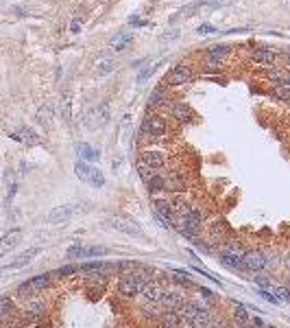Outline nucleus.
<instances>
[{
	"label": "nucleus",
	"instance_id": "nucleus-33",
	"mask_svg": "<svg viewBox=\"0 0 290 328\" xmlns=\"http://www.w3.org/2000/svg\"><path fill=\"white\" fill-rule=\"evenodd\" d=\"M134 42V33H129V31H124V33H116L112 38V42H110V49H114V51H126V46Z\"/></svg>",
	"mask_w": 290,
	"mask_h": 328
},
{
	"label": "nucleus",
	"instance_id": "nucleus-10",
	"mask_svg": "<svg viewBox=\"0 0 290 328\" xmlns=\"http://www.w3.org/2000/svg\"><path fill=\"white\" fill-rule=\"evenodd\" d=\"M166 112H168V116L179 125H190L196 121L194 110H192L186 101H179V99H170V103L166 105Z\"/></svg>",
	"mask_w": 290,
	"mask_h": 328
},
{
	"label": "nucleus",
	"instance_id": "nucleus-40",
	"mask_svg": "<svg viewBox=\"0 0 290 328\" xmlns=\"http://www.w3.org/2000/svg\"><path fill=\"white\" fill-rule=\"evenodd\" d=\"M203 64L208 66L210 70H220V68H222V62H218V59H212V57H208V55H205Z\"/></svg>",
	"mask_w": 290,
	"mask_h": 328
},
{
	"label": "nucleus",
	"instance_id": "nucleus-42",
	"mask_svg": "<svg viewBox=\"0 0 290 328\" xmlns=\"http://www.w3.org/2000/svg\"><path fill=\"white\" fill-rule=\"evenodd\" d=\"M212 33H218V29L214 25H210V22H205V25L198 27V35H212Z\"/></svg>",
	"mask_w": 290,
	"mask_h": 328
},
{
	"label": "nucleus",
	"instance_id": "nucleus-49",
	"mask_svg": "<svg viewBox=\"0 0 290 328\" xmlns=\"http://www.w3.org/2000/svg\"><path fill=\"white\" fill-rule=\"evenodd\" d=\"M232 328H256V326L251 321H246V324H232Z\"/></svg>",
	"mask_w": 290,
	"mask_h": 328
},
{
	"label": "nucleus",
	"instance_id": "nucleus-13",
	"mask_svg": "<svg viewBox=\"0 0 290 328\" xmlns=\"http://www.w3.org/2000/svg\"><path fill=\"white\" fill-rule=\"evenodd\" d=\"M214 258H216V262H218L222 269L236 273V276L242 278V280H251V276L246 273L244 265H242V258H236V256H232V254H225L222 249H218V252H216Z\"/></svg>",
	"mask_w": 290,
	"mask_h": 328
},
{
	"label": "nucleus",
	"instance_id": "nucleus-20",
	"mask_svg": "<svg viewBox=\"0 0 290 328\" xmlns=\"http://www.w3.org/2000/svg\"><path fill=\"white\" fill-rule=\"evenodd\" d=\"M186 300V293L184 291H179V289H166L164 291V295H162V302H160V306L162 308H166V311H179V306L184 304Z\"/></svg>",
	"mask_w": 290,
	"mask_h": 328
},
{
	"label": "nucleus",
	"instance_id": "nucleus-32",
	"mask_svg": "<svg viewBox=\"0 0 290 328\" xmlns=\"http://www.w3.org/2000/svg\"><path fill=\"white\" fill-rule=\"evenodd\" d=\"M205 55L212 57V59H218V62H225V59L232 55V46L229 44H212V46H208Z\"/></svg>",
	"mask_w": 290,
	"mask_h": 328
},
{
	"label": "nucleus",
	"instance_id": "nucleus-31",
	"mask_svg": "<svg viewBox=\"0 0 290 328\" xmlns=\"http://www.w3.org/2000/svg\"><path fill=\"white\" fill-rule=\"evenodd\" d=\"M170 204H172V210H174V214H186L190 210L192 206H194V201L190 199L186 193H174V195H170Z\"/></svg>",
	"mask_w": 290,
	"mask_h": 328
},
{
	"label": "nucleus",
	"instance_id": "nucleus-6",
	"mask_svg": "<svg viewBox=\"0 0 290 328\" xmlns=\"http://www.w3.org/2000/svg\"><path fill=\"white\" fill-rule=\"evenodd\" d=\"M110 254V249L105 245H72L66 249V258L70 262L76 260H94V258H102V256Z\"/></svg>",
	"mask_w": 290,
	"mask_h": 328
},
{
	"label": "nucleus",
	"instance_id": "nucleus-11",
	"mask_svg": "<svg viewBox=\"0 0 290 328\" xmlns=\"http://www.w3.org/2000/svg\"><path fill=\"white\" fill-rule=\"evenodd\" d=\"M242 265L249 276L260 271H266V256H264V247H246L242 256Z\"/></svg>",
	"mask_w": 290,
	"mask_h": 328
},
{
	"label": "nucleus",
	"instance_id": "nucleus-41",
	"mask_svg": "<svg viewBox=\"0 0 290 328\" xmlns=\"http://www.w3.org/2000/svg\"><path fill=\"white\" fill-rule=\"evenodd\" d=\"M155 68H157V66H153V64H150V66H146V68H144V70H142V73H140V75H138V81H140V83H144V81H146V79H148V77H150V75H153V73H155Z\"/></svg>",
	"mask_w": 290,
	"mask_h": 328
},
{
	"label": "nucleus",
	"instance_id": "nucleus-4",
	"mask_svg": "<svg viewBox=\"0 0 290 328\" xmlns=\"http://www.w3.org/2000/svg\"><path fill=\"white\" fill-rule=\"evenodd\" d=\"M168 131V121L162 112H146V116L142 118L140 129H138V138L140 140H157L164 138Z\"/></svg>",
	"mask_w": 290,
	"mask_h": 328
},
{
	"label": "nucleus",
	"instance_id": "nucleus-38",
	"mask_svg": "<svg viewBox=\"0 0 290 328\" xmlns=\"http://www.w3.org/2000/svg\"><path fill=\"white\" fill-rule=\"evenodd\" d=\"M256 293L260 295V297H262V300H266L268 304H273V306H280V300H277V295L273 293V291H268V289H258L256 287Z\"/></svg>",
	"mask_w": 290,
	"mask_h": 328
},
{
	"label": "nucleus",
	"instance_id": "nucleus-3",
	"mask_svg": "<svg viewBox=\"0 0 290 328\" xmlns=\"http://www.w3.org/2000/svg\"><path fill=\"white\" fill-rule=\"evenodd\" d=\"M52 282H55L52 271H44V273H38V276H31L28 280L20 282L14 293L18 300H33V297H40L42 293H46V291L52 287Z\"/></svg>",
	"mask_w": 290,
	"mask_h": 328
},
{
	"label": "nucleus",
	"instance_id": "nucleus-45",
	"mask_svg": "<svg viewBox=\"0 0 290 328\" xmlns=\"http://www.w3.org/2000/svg\"><path fill=\"white\" fill-rule=\"evenodd\" d=\"M277 62H282L280 66H284V68H290V53H280Z\"/></svg>",
	"mask_w": 290,
	"mask_h": 328
},
{
	"label": "nucleus",
	"instance_id": "nucleus-34",
	"mask_svg": "<svg viewBox=\"0 0 290 328\" xmlns=\"http://www.w3.org/2000/svg\"><path fill=\"white\" fill-rule=\"evenodd\" d=\"M55 278H72V276H78V262H68V265H62L59 269L52 271Z\"/></svg>",
	"mask_w": 290,
	"mask_h": 328
},
{
	"label": "nucleus",
	"instance_id": "nucleus-25",
	"mask_svg": "<svg viewBox=\"0 0 290 328\" xmlns=\"http://www.w3.org/2000/svg\"><path fill=\"white\" fill-rule=\"evenodd\" d=\"M146 186V193L148 197H157V195H166L168 193V186H166V175L162 171H157L150 180L144 184Z\"/></svg>",
	"mask_w": 290,
	"mask_h": 328
},
{
	"label": "nucleus",
	"instance_id": "nucleus-27",
	"mask_svg": "<svg viewBox=\"0 0 290 328\" xmlns=\"http://www.w3.org/2000/svg\"><path fill=\"white\" fill-rule=\"evenodd\" d=\"M20 241H22V230L20 228H14V230H9L7 234L0 236V258H2L7 252H11Z\"/></svg>",
	"mask_w": 290,
	"mask_h": 328
},
{
	"label": "nucleus",
	"instance_id": "nucleus-21",
	"mask_svg": "<svg viewBox=\"0 0 290 328\" xmlns=\"http://www.w3.org/2000/svg\"><path fill=\"white\" fill-rule=\"evenodd\" d=\"M166 287L164 284H160L157 280L153 278L150 282H146V287L142 289L140 293V302H148V304H160L162 302V295H164Z\"/></svg>",
	"mask_w": 290,
	"mask_h": 328
},
{
	"label": "nucleus",
	"instance_id": "nucleus-47",
	"mask_svg": "<svg viewBox=\"0 0 290 328\" xmlns=\"http://www.w3.org/2000/svg\"><path fill=\"white\" fill-rule=\"evenodd\" d=\"M249 321H251V324L256 326V328H266V324H264V319L260 317V315H251V319H249Z\"/></svg>",
	"mask_w": 290,
	"mask_h": 328
},
{
	"label": "nucleus",
	"instance_id": "nucleus-17",
	"mask_svg": "<svg viewBox=\"0 0 290 328\" xmlns=\"http://www.w3.org/2000/svg\"><path fill=\"white\" fill-rule=\"evenodd\" d=\"M170 103V94H168V88L162 83V86H157L150 90L148 99H146V110L148 112H157L160 107H166Z\"/></svg>",
	"mask_w": 290,
	"mask_h": 328
},
{
	"label": "nucleus",
	"instance_id": "nucleus-29",
	"mask_svg": "<svg viewBox=\"0 0 290 328\" xmlns=\"http://www.w3.org/2000/svg\"><path fill=\"white\" fill-rule=\"evenodd\" d=\"M14 315H16V300L11 295H2L0 297V326L9 324Z\"/></svg>",
	"mask_w": 290,
	"mask_h": 328
},
{
	"label": "nucleus",
	"instance_id": "nucleus-36",
	"mask_svg": "<svg viewBox=\"0 0 290 328\" xmlns=\"http://www.w3.org/2000/svg\"><path fill=\"white\" fill-rule=\"evenodd\" d=\"M136 169H138V175H140V180H142V184H146L150 177L155 175V169H150V166H146V164H142L140 160H138V164H136Z\"/></svg>",
	"mask_w": 290,
	"mask_h": 328
},
{
	"label": "nucleus",
	"instance_id": "nucleus-16",
	"mask_svg": "<svg viewBox=\"0 0 290 328\" xmlns=\"http://www.w3.org/2000/svg\"><path fill=\"white\" fill-rule=\"evenodd\" d=\"M42 254V247L40 245H35V247H28V249H24L22 254H18L14 260L7 262V265L2 267V271H16V269H22V267H26V265H31L35 256H40Z\"/></svg>",
	"mask_w": 290,
	"mask_h": 328
},
{
	"label": "nucleus",
	"instance_id": "nucleus-2",
	"mask_svg": "<svg viewBox=\"0 0 290 328\" xmlns=\"http://www.w3.org/2000/svg\"><path fill=\"white\" fill-rule=\"evenodd\" d=\"M208 223V210L203 206L194 204L186 214H179L172 223V230L179 236H184L186 241H196L198 236H203V228Z\"/></svg>",
	"mask_w": 290,
	"mask_h": 328
},
{
	"label": "nucleus",
	"instance_id": "nucleus-1",
	"mask_svg": "<svg viewBox=\"0 0 290 328\" xmlns=\"http://www.w3.org/2000/svg\"><path fill=\"white\" fill-rule=\"evenodd\" d=\"M153 276H155V269L148 265H144V262L138 267V269L122 271L116 278V295L120 300H126V302L140 300L142 289L146 287V282L153 280Z\"/></svg>",
	"mask_w": 290,
	"mask_h": 328
},
{
	"label": "nucleus",
	"instance_id": "nucleus-23",
	"mask_svg": "<svg viewBox=\"0 0 290 328\" xmlns=\"http://www.w3.org/2000/svg\"><path fill=\"white\" fill-rule=\"evenodd\" d=\"M74 212H76L74 206H57V208H52V210L46 214V223H50V225L66 223V221H70V217Z\"/></svg>",
	"mask_w": 290,
	"mask_h": 328
},
{
	"label": "nucleus",
	"instance_id": "nucleus-26",
	"mask_svg": "<svg viewBox=\"0 0 290 328\" xmlns=\"http://www.w3.org/2000/svg\"><path fill=\"white\" fill-rule=\"evenodd\" d=\"M229 302H232V311H229L232 324H246L251 319V311L246 308V304L238 300H229Z\"/></svg>",
	"mask_w": 290,
	"mask_h": 328
},
{
	"label": "nucleus",
	"instance_id": "nucleus-7",
	"mask_svg": "<svg viewBox=\"0 0 290 328\" xmlns=\"http://www.w3.org/2000/svg\"><path fill=\"white\" fill-rule=\"evenodd\" d=\"M192 79H194V70H192L190 64H177L172 66L170 70H168V75L164 77V86L166 88H181V86H188V83H192Z\"/></svg>",
	"mask_w": 290,
	"mask_h": 328
},
{
	"label": "nucleus",
	"instance_id": "nucleus-50",
	"mask_svg": "<svg viewBox=\"0 0 290 328\" xmlns=\"http://www.w3.org/2000/svg\"><path fill=\"white\" fill-rule=\"evenodd\" d=\"M40 328H52L50 321H40Z\"/></svg>",
	"mask_w": 290,
	"mask_h": 328
},
{
	"label": "nucleus",
	"instance_id": "nucleus-24",
	"mask_svg": "<svg viewBox=\"0 0 290 328\" xmlns=\"http://www.w3.org/2000/svg\"><path fill=\"white\" fill-rule=\"evenodd\" d=\"M153 324H155V328H184L186 326L177 311H166V308L162 311V315L153 321Z\"/></svg>",
	"mask_w": 290,
	"mask_h": 328
},
{
	"label": "nucleus",
	"instance_id": "nucleus-8",
	"mask_svg": "<svg viewBox=\"0 0 290 328\" xmlns=\"http://www.w3.org/2000/svg\"><path fill=\"white\" fill-rule=\"evenodd\" d=\"M150 212H153L155 219H162V221L166 223V228H172L174 219H177V214L172 210V204H170V197H166V195L150 197Z\"/></svg>",
	"mask_w": 290,
	"mask_h": 328
},
{
	"label": "nucleus",
	"instance_id": "nucleus-44",
	"mask_svg": "<svg viewBox=\"0 0 290 328\" xmlns=\"http://www.w3.org/2000/svg\"><path fill=\"white\" fill-rule=\"evenodd\" d=\"M210 328H232V319H229V317H216L214 324Z\"/></svg>",
	"mask_w": 290,
	"mask_h": 328
},
{
	"label": "nucleus",
	"instance_id": "nucleus-5",
	"mask_svg": "<svg viewBox=\"0 0 290 328\" xmlns=\"http://www.w3.org/2000/svg\"><path fill=\"white\" fill-rule=\"evenodd\" d=\"M203 238L210 243V245H214L216 249H218L222 243L227 241V238H232L234 236V228L227 223V219L225 217H214L212 221H208L205 223V228H203Z\"/></svg>",
	"mask_w": 290,
	"mask_h": 328
},
{
	"label": "nucleus",
	"instance_id": "nucleus-30",
	"mask_svg": "<svg viewBox=\"0 0 290 328\" xmlns=\"http://www.w3.org/2000/svg\"><path fill=\"white\" fill-rule=\"evenodd\" d=\"M76 153H78V160H83V162H88V164L100 160V151L90 145V142H76Z\"/></svg>",
	"mask_w": 290,
	"mask_h": 328
},
{
	"label": "nucleus",
	"instance_id": "nucleus-14",
	"mask_svg": "<svg viewBox=\"0 0 290 328\" xmlns=\"http://www.w3.org/2000/svg\"><path fill=\"white\" fill-rule=\"evenodd\" d=\"M138 160H140L142 164L150 166V169H155V171H162V169H166L168 166V153L162 151V149H150V147L142 149Z\"/></svg>",
	"mask_w": 290,
	"mask_h": 328
},
{
	"label": "nucleus",
	"instance_id": "nucleus-18",
	"mask_svg": "<svg viewBox=\"0 0 290 328\" xmlns=\"http://www.w3.org/2000/svg\"><path fill=\"white\" fill-rule=\"evenodd\" d=\"M166 175V186H168V193H186L188 190V180H186V173H181L177 169H170L164 173Z\"/></svg>",
	"mask_w": 290,
	"mask_h": 328
},
{
	"label": "nucleus",
	"instance_id": "nucleus-43",
	"mask_svg": "<svg viewBox=\"0 0 290 328\" xmlns=\"http://www.w3.org/2000/svg\"><path fill=\"white\" fill-rule=\"evenodd\" d=\"M282 271L284 273H290V247L282 254Z\"/></svg>",
	"mask_w": 290,
	"mask_h": 328
},
{
	"label": "nucleus",
	"instance_id": "nucleus-48",
	"mask_svg": "<svg viewBox=\"0 0 290 328\" xmlns=\"http://www.w3.org/2000/svg\"><path fill=\"white\" fill-rule=\"evenodd\" d=\"M78 29H81V22H78V20H72L70 31H72V33H78Z\"/></svg>",
	"mask_w": 290,
	"mask_h": 328
},
{
	"label": "nucleus",
	"instance_id": "nucleus-19",
	"mask_svg": "<svg viewBox=\"0 0 290 328\" xmlns=\"http://www.w3.org/2000/svg\"><path fill=\"white\" fill-rule=\"evenodd\" d=\"M46 311H48V304L42 300V297H33V300H26L22 315H24L26 319L35 321V319H42V317H44Z\"/></svg>",
	"mask_w": 290,
	"mask_h": 328
},
{
	"label": "nucleus",
	"instance_id": "nucleus-46",
	"mask_svg": "<svg viewBox=\"0 0 290 328\" xmlns=\"http://www.w3.org/2000/svg\"><path fill=\"white\" fill-rule=\"evenodd\" d=\"M129 25H131V27H146L148 22H146V20H140L138 16H131V18H129Z\"/></svg>",
	"mask_w": 290,
	"mask_h": 328
},
{
	"label": "nucleus",
	"instance_id": "nucleus-12",
	"mask_svg": "<svg viewBox=\"0 0 290 328\" xmlns=\"http://www.w3.org/2000/svg\"><path fill=\"white\" fill-rule=\"evenodd\" d=\"M110 228L114 230H118V232H122V234L126 236H142L144 232L142 228L138 225L131 217H122V214H112V217H107V221H105Z\"/></svg>",
	"mask_w": 290,
	"mask_h": 328
},
{
	"label": "nucleus",
	"instance_id": "nucleus-35",
	"mask_svg": "<svg viewBox=\"0 0 290 328\" xmlns=\"http://www.w3.org/2000/svg\"><path fill=\"white\" fill-rule=\"evenodd\" d=\"M38 123L44 125V127H50V125H52V105L50 103L42 105L38 110Z\"/></svg>",
	"mask_w": 290,
	"mask_h": 328
},
{
	"label": "nucleus",
	"instance_id": "nucleus-37",
	"mask_svg": "<svg viewBox=\"0 0 290 328\" xmlns=\"http://www.w3.org/2000/svg\"><path fill=\"white\" fill-rule=\"evenodd\" d=\"M116 62L114 59H100L98 62V68H96V75L102 77V75H107V73H112V70H116Z\"/></svg>",
	"mask_w": 290,
	"mask_h": 328
},
{
	"label": "nucleus",
	"instance_id": "nucleus-15",
	"mask_svg": "<svg viewBox=\"0 0 290 328\" xmlns=\"http://www.w3.org/2000/svg\"><path fill=\"white\" fill-rule=\"evenodd\" d=\"M277 57H280V53L275 49H268V46H262V49H253L249 59L260 68H270V66L277 64Z\"/></svg>",
	"mask_w": 290,
	"mask_h": 328
},
{
	"label": "nucleus",
	"instance_id": "nucleus-28",
	"mask_svg": "<svg viewBox=\"0 0 290 328\" xmlns=\"http://www.w3.org/2000/svg\"><path fill=\"white\" fill-rule=\"evenodd\" d=\"M11 138L14 140H20V142H24V145H28V147H38V145H42V138L38 134H35V129H31V127H20L18 131H14L11 134Z\"/></svg>",
	"mask_w": 290,
	"mask_h": 328
},
{
	"label": "nucleus",
	"instance_id": "nucleus-22",
	"mask_svg": "<svg viewBox=\"0 0 290 328\" xmlns=\"http://www.w3.org/2000/svg\"><path fill=\"white\" fill-rule=\"evenodd\" d=\"M264 79L270 81L273 86H286L290 81V68H284V66H270V68H264Z\"/></svg>",
	"mask_w": 290,
	"mask_h": 328
},
{
	"label": "nucleus",
	"instance_id": "nucleus-39",
	"mask_svg": "<svg viewBox=\"0 0 290 328\" xmlns=\"http://www.w3.org/2000/svg\"><path fill=\"white\" fill-rule=\"evenodd\" d=\"M70 97L68 94H64L62 97V114H64V121L66 123H72V112H70Z\"/></svg>",
	"mask_w": 290,
	"mask_h": 328
},
{
	"label": "nucleus",
	"instance_id": "nucleus-9",
	"mask_svg": "<svg viewBox=\"0 0 290 328\" xmlns=\"http://www.w3.org/2000/svg\"><path fill=\"white\" fill-rule=\"evenodd\" d=\"M74 175L81 182H86L94 188L105 186V175H102V171L96 169V166H92V164H88V162H83V160H76L74 162Z\"/></svg>",
	"mask_w": 290,
	"mask_h": 328
}]
</instances>
